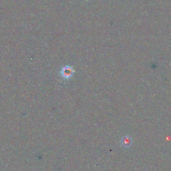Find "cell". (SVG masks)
<instances>
[{
	"mask_svg": "<svg viewBox=\"0 0 171 171\" xmlns=\"http://www.w3.org/2000/svg\"><path fill=\"white\" fill-rule=\"evenodd\" d=\"M121 145L124 148H129L132 145V139L128 136H125L121 139Z\"/></svg>",
	"mask_w": 171,
	"mask_h": 171,
	"instance_id": "obj_1",
	"label": "cell"
},
{
	"mask_svg": "<svg viewBox=\"0 0 171 171\" xmlns=\"http://www.w3.org/2000/svg\"><path fill=\"white\" fill-rule=\"evenodd\" d=\"M72 71L70 69H67V70H63L62 74L63 78H65V79H68V78H70L71 76H72Z\"/></svg>",
	"mask_w": 171,
	"mask_h": 171,
	"instance_id": "obj_2",
	"label": "cell"
}]
</instances>
